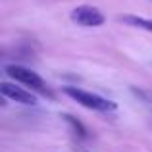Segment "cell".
<instances>
[{
  "label": "cell",
  "instance_id": "obj_1",
  "mask_svg": "<svg viewBox=\"0 0 152 152\" xmlns=\"http://www.w3.org/2000/svg\"><path fill=\"white\" fill-rule=\"evenodd\" d=\"M64 93H66L69 98L77 100V104H81V106L89 108V110H96V112H112V110H115V108H118V106H115V102L106 100V98L98 96V94L87 93V91L77 89V87H66V89H64Z\"/></svg>",
  "mask_w": 152,
  "mask_h": 152
},
{
  "label": "cell",
  "instance_id": "obj_2",
  "mask_svg": "<svg viewBox=\"0 0 152 152\" xmlns=\"http://www.w3.org/2000/svg\"><path fill=\"white\" fill-rule=\"evenodd\" d=\"M4 71H6L10 77H14L15 81H19L25 87H29V89H37V91H42V93L46 91V83L41 79V75L31 71V69H27V67H23V66H6Z\"/></svg>",
  "mask_w": 152,
  "mask_h": 152
},
{
  "label": "cell",
  "instance_id": "obj_3",
  "mask_svg": "<svg viewBox=\"0 0 152 152\" xmlns=\"http://www.w3.org/2000/svg\"><path fill=\"white\" fill-rule=\"evenodd\" d=\"M71 19L85 27H98L106 21L104 14L94 6H77L71 12Z\"/></svg>",
  "mask_w": 152,
  "mask_h": 152
},
{
  "label": "cell",
  "instance_id": "obj_4",
  "mask_svg": "<svg viewBox=\"0 0 152 152\" xmlns=\"http://www.w3.org/2000/svg\"><path fill=\"white\" fill-rule=\"evenodd\" d=\"M0 93H2L6 98L15 100L19 104H27V106L37 104V96H35L33 93H29V91L21 89V87H18V85H14V83H6L4 81L2 85H0Z\"/></svg>",
  "mask_w": 152,
  "mask_h": 152
},
{
  "label": "cell",
  "instance_id": "obj_5",
  "mask_svg": "<svg viewBox=\"0 0 152 152\" xmlns=\"http://www.w3.org/2000/svg\"><path fill=\"white\" fill-rule=\"evenodd\" d=\"M121 21L129 23V25L133 27H141V29L145 31H150L152 33V19H145V18H137V15H121Z\"/></svg>",
  "mask_w": 152,
  "mask_h": 152
},
{
  "label": "cell",
  "instance_id": "obj_6",
  "mask_svg": "<svg viewBox=\"0 0 152 152\" xmlns=\"http://www.w3.org/2000/svg\"><path fill=\"white\" fill-rule=\"evenodd\" d=\"M64 119H66V121L69 123L71 127H73V131H75V133H77L81 139H85V137H87V129H85V127H83L81 123L77 121V119L73 118V115H67V114H66V115H64Z\"/></svg>",
  "mask_w": 152,
  "mask_h": 152
}]
</instances>
